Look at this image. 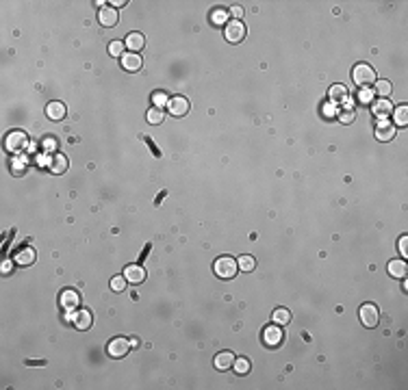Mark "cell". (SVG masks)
<instances>
[{
    "instance_id": "1",
    "label": "cell",
    "mask_w": 408,
    "mask_h": 390,
    "mask_svg": "<svg viewBox=\"0 0 408 390\" xmlns=\"http://www.w3.org/2000/svg\"><path fill=\"white\" fill-rule=\"evenodd\" d=\"M213 269H215V275H217V278L232 280L237 275V271H239V265H237V260L232 256H221V258L215 260Z\"/></svg>"
},
{
    "instance_id": "2",
    "label": "cell",
    "mask_w": 408,
    "mask_h": 390,
    "mask_svg": "<svg viewBox=\"0 0 408 390\" xmlns=\"http://www.w3.org/2000/svg\"><path fill=\"white\" fill-rule=\"evenodd\" d=\"M26 148H28V137L24 130H11L7 135V139H4V150L11 154H20Z\"/></svg>"
},
{
    "instance_id": "3",
    "label": "cell",
    "mask_w": 408,
    "mask_h": 390,
    "mask_svg": "<svg viewBox=\"0 0 408 390\" xmlns=\"http://www.w3.org/2000/svg\"><path fill=\"white\" fill-rule=\"evenodd\" d=\"M352 78H354V82L363 89V87H369V85H374L376 82V72L367 63H358L352 72Z\"/></svg>"
},
{
    "instance_id": "4",
    "label": "cell",
    "mask_w": 408,
    "mask_h": 390,
    "mask_svg": "<svg viewBox=\"0 0 408 390\" xmlns=\"http://www.w3.org/2000/svg\"><path fill=\"white\" fill-rule=\"evenodd\" d=\"M224 37L230 41V44H239V41L245 39V24L241 20H232L226 24L224 28Z\"/></svg>"
},
{
    "instance_id": "5",
    "label": "cell",
    "mask_w": 408,
    "mask_h": 390,
    "mask_svg": "<svg viewBox=\"0 0 408 390\" xmlns=\"http://www.w3.org/2000/svg\"><path fill=\"white\" fill-rule=\"evenodd\" d=\"M358 316H361V323L365 327H376L378 321H380V312L374 304H363L361 310H358Z\"/></svg>"
},
{
    "instance_id": "6",
    "label": "cell",
    "mask_w": 408,
    "mask_h": 390,
    "mask_svg": "<svg viewBox=\"0 0 408 390\" xmlns=\"http://www.w3.org/2000/svg\"><path fill=\"white\" fill-rule=\"evenodd\" d=\"M395 133H398V128H395L393 122H389V119H380L376 126V139L382 141V143H389L395 139Z\"/></svg>"
},
{
    "instance_id": "7",
    "label": "cell",
    "mask_w": 408,
    "mask_h": 390,
    "mask_svg": "<svg viewBox=\"0 0 408 390\" xmlns=\"http://www.w3.org/2000/svg\"><path fill=\"white\" fill-rule=\"evenodd\" d=\"M283 338H285L283 329L276 325V323H272V325H267L265 329H263V343H265L267 347H280Z\"/></svg>"
},
{
    "instance_id": "8",
    "label": "cell",
    "mask_w": 408,
    "mask_h": 390,
    "mask_svg": "<svg viewBox=\"0 0 408 390\" xmlns=\"http://www.w3.org/2000/svg\"><path fill=\"white\" fill-rule=\"evenodd\" d=\"M59 304H61V308L65 312H72V310H76L81 306V295H79V291H74V289H65L61 293V297H59Z\"/></svg>"
},
{
    "instance_id": "9",
    "label": "cell",
    "mask_w": 408,
    "mask_h": 390,
    "mask_svg": "<svg viewBox=\"0 0 408 390\" xmlns=\"http://www.w3.org/2000/svg\"><path fill=\"white\" fill-rule=\"evenodd\" d=\"M130 340H126V338H122V336H117V338H113L111 343H109V347H106V351H109V356L111 358H124L126 353L130 351Z\"/></svg>"
},
{
    "instance_id": "10",
    "label": "cell",
    "mask_w": 408,
    "mask_h": 390,
    "mask_svg": "<svg viewBox=\"0 0 408 390\" xmlns=\"http://www.w3.org/2000/svg\"><path fill=\"white\" fill-rule=\"evenodd\" d=\"M167 109H170V115L174 117H183L189 113V100L183 98V95H174V98L167 102Z\"/></svg>"
},
{
    "instance_id": "11",
    "label": "cell",
    "mask_w": 408,
    "mask_h": 390,
    "mask_svg": "<svg viewBox=\"0 0 408 390\" xmlns=\"http://www.w3.org/2000/svg\"><path fill=\"white\" fill-rule=\"evenodd\" d=\"M35 258H37V254H35L33 247H28V245H24V247H20L13 254V262L17 267H31L35 262Z\"/></svg>"
},
{
    "instance_id": "12",
    "label": "cell",
    "mask_w": 408,
    "mask_h": 390,
    "mask_svg": "<svg viewBox=\"0 0 408 390\" xmlns=\"http://www.w3.org/2000/svg\"><path fill=\"white\" fill-rule=\"evenodd\" d=\"M98 22L102 24V26H106V28L115 26V24L119 22L117 9H115V7H100V11H98Z\"/></svg>"
},
{
    "instance_id": "13",
    "label": "cell",
    "mask_w": 408,
    "mask_h": 390,
    "mask_svg": "<svg viewBox=\"0 0 408 390\" xmlns=\"http://www.w3.org/2000/svg\"><path fill=\"white\" fill-rule=\"evenodd\" d=\"M393 109H395V106L391 104V100H389V98H380L378 102L371 104V113H374L378 119H387L393 113Z\"/></svg>"
},
{
    "instance_id": "14",
    "label": "cell",
    "mask_w": 408,
    "mask_h": 390,
    "mask_svg": "<svg viewBox=\"0 0 408 390\" xmlns=\"http://www.w3.org/2000/svg\"><path fill=\"white\" fill-rule=\"evenodd\" d=\"M68 319H70V321H74V325L79 327V329H89V327H92V323H94L92 312L85 310V308L79 310V312H76V314H72V312H70V316H68Z\"/></svg>"
},
{
    "instance_id": "15",
    "label": "cell",
    "mask_w": 408,
    "mask_h": 390,
    "mask_svg": "<svg viewBox=\"0 0 408 390\" xmlns=\"http://www.w3.org/2000/svg\"><path fill=\"white\" fill-rule=\"evenodd\" d=\"M124 278L128 280L130 284H141V282H146V269L141 265H128L124 271Z\"/></svg>"
},
{
    "instance_id": "16",
    "label": "cell",
    "mask_w": 408,
    "mask_h": 390,
    "mask_svg": "<svg viewBox=\"0 0 408 390\" xmlns=\"http://www.w3.org/2000/svg\"><path fill=\"white\" fill-rule=\"evenodd\" d=\"M328 95H330V104H345L350 100V93H347L345 85H332Z\"/></svg>"
},
{
    "instance_id": "17",
    "label": "cell",
    "mask_w": 408,
    "mask_h": 390,
    "mask_svg": "<svg viewBox=\"0 0 408 390\" xmlns=\"http://www.w3.org/2000/svg\"><path fill=\"white\" fill-rule=\"evenodd\" d=\"M65 113H68V109H65L63 102H48V106H46L48 119H52V122H61V119L65 117Z\"/></svg>"
},
{
    "instance_id": "18",
    "label": "cell",
    "mask_w": 408,
    "mask_h": 390,
    "mask_svg": "<svg viewBox=\"0 0 408 390\" xmlns=\"http://www.w3.org/2000/svg\"><path fill=\"white\" fill-rule=\"evenodd\" d=\"M28 165H31V158L17 154V156H13V160H11V171H13V176H24V173L28 171Z\"/></svg>"
},
{
    "instance_id": "19",
    "label": "cell",
    "mask_w": 408,
    "mask_h": 390,
    "mask_svg": "<svg viewBox=\"0 0 408 390\" xmlns=\"http://www.w3.org/2000/svg\"><path fill=\"white\" fill-rule=\"evenodd\" d=\"M232 364H235V353L232 351H221L215 356V369L217 371H228L232 369Z\"/></svg>"
},
{
    "instance_id": "20",
    "label": "cell",
    "mask_w": 408,
    "mask_h": 390,
    "mask_svg": "<svg viewBox=\"0 0 408 390\" xmlns=\"http://www.w3.org/2000/svg\"><path fill=\"white\" fill-rule=\"evenodd\" d=\"M122 68L126 72H137L141 68V57L137 55V52H124L122 57Z\"/></svg>"
},
{
    "instance_id": "21",
    "label": "cell",
    "mask_w": 408,
    "mask_h": 390,
    "mask_svg": "<svg viewBox=\"0 0 408 390\" xmlns=\"http://www.w3.org/2000/svg\"><path fill=\"white\" fill-rule=\"evenodd\" d=\"M126 48H128L130 52H139L143 46H146V39H143V35L141 33H130L128 37H126Z\"/></svg>"
},
{
    "instance_id": "22",
    "label": "cell",
    "mask_w": 408,
    "mask_h": 390,
    "mask_svg": "<svg viewBox=\"0 0 408 390\" xmlns=\"http://www.w3.org/2000/svg\"><path fill=\"white\" fill-rule=\"evenodd\" d=\"M391 115H393V124L395 126H402V128L408 126V106L406 104H400L398 109H393Z\"/></svg>"
},
{
    "instance_id": "23",
    "label": "cell",
    "mask_w": 408,
    "mask_h": 390,
    "mask_svg": "<svg viewBox=\"0 0 408 390\" xmlns=\"http://www.w3.org/2000/svg\"><path fill=\"white\" fill-rule=\"evenodd\" d=\"M406 271H408V265L404 260H391L389 262V275H391V278H404Z\"/></svg>"
},
{
    "instance_id": "24",
    "label": "cell",
    "mask_w": 408,
    "mask_h": 390,
    "mask_svg": "<svg viewBox=\"0 0 408 390\" xmlns=\"http://www.w3.org/2000/svg\"><path fill=\"white\" fill-rule=\"evenodd\" d=\"M68 158H65L63 154H55L52 156V163H50V171L52 173H65V169H68Z\"/></svg>"
},
{
    "instance_id": "25",
    "label": "cell",
    "mask_w": 408,
    "mask_h": 390,
    "mask_svg": "<svg viewBox=\"0 0 408 390\" xmlns=\"http://www.w3.org/2000/svg\"><path fill=\"white\" fill-rule=\"evenodd\" d=\"M272 319H274L276 325H285V323H289V321H291V312L287 310V308H276Z\"/></svg>"
},
{
    "instance_id": "26",
    "label": "cell",
    "mask_w": 408,
    "mask_h": 390,
    "mask_svg": "<svg viewBox=\"0 0 408 390\" xmlns=\"http://www.w3.org/2000/svg\"><path fill=\"white\" fill-rule=\"evenodd\" d=\"M237 265H239V271H245V273H250V271H254V267H256V260H254V258H252V256H239Z\"/></svg>"
},
{
    "instance_id": "27",
    "label": "cell",
    "mask_w": 408,
    "mask_h": 390,
    "mask_svg": "<svg viewBox=\"0 0 408 390\" xmlns=\"http://www.w3.org/2000/svg\"><path fill=\"white\" fill-rule=\"evenodd\" d=\"M163 119H165V113H163V109H159V106H154V109L148 111V122L152 126L163 124Z\"/></svg>"
},
{
    "instance_id": "28",
    "label": "cell",
    "mask_w": 408,
    "mask_h": 390,
    "mask_svg": "<svg viewBox=\"0 0 408 390\" xmlns=\"http://www.w3.org/2000/svg\"><path fill=\"white\" fill-rule=\"evenodd\" d=\"M237 375H248L250 373V360L248 358H235V364H232Z\"/></svg>"
},
{
    "instance_id": "29",
    "label": "cell",
    "mask_w": 408,
    "mask_h": 390,
    "mask_svg": "<svg viewBox=\"0 0 408 390\" xmlns=\"http://www.w3.org/2000/svg\"><path fill=\"white\" fill-rule=\"evenodd\" d=\"M211 22L215 26H221V24L228 22V11L226 9H213L211 11Z\"/></svg>"
},
{
    "instance_id": "30",
    "label": "cell",
    "mask_w": 408,
    "mask_h": 390,
    "mask_svg": "<svg viewBox=\"0 0 408 390\" xmlns=\"http://www.w3.org/2000/svg\"><path fill=\"white\" fill-rule=\"evenodd\" d=\"M374 85H376L374 93H378L380 98H389V93H391V82L389 80H376Z\"/></svg>"
},
{
    "instance_id": "31",
    "label": "cell",
    "mask_w": 408,
    "mask_h": 390,
    "mask_svg": "<svg viewBox=\"0 0 408 390\" xmlns=\"http://www.w3.org/2000/svg\"><path fill=\"white\" fill-rule=\"evenodd\" d=\"M337 117H339L343 124H352L354 119H356V111L350 109V106H343L341 111H337Z\"/></svg>"
},
{
    "instance_id": "32",
    "label": "cell",
    "mask_w": 408,
    "mask_h": 390,
    "mask_svg": "<svg viewBox=\"0 0 408 390\" xmlns=\"http://www.w3.org/2000/svg\"><path fill=\"white\" fill-rule=\"evenodd\" d=\"M356 100L361 102V104H369V102L374 100V89H369V87H363L361 91L356 93Z\"/></svg>"
},
{
    "instance_id": "33",
    "label": "cell",
    "mask_w": 408,
    "mask_h": 390,
    "mask_svg": "<svg viewBox=\"0 0 408 390\" xmlns=\"http://www.w3.org/2000/svg\"><path fill=\"white\" fill-rule=\"evenodd\" d=\"M126 282H128V280H126L124 275H115V278L111 280V289L115 291V293H122V291L126 289Z\"/></svg>"
},
{
    "instance_id": "34",
    "label": "cell",
    "mask_w": 408,
    "mask_h": 390,
    "mask_svg": "<svg viewBox=\"0 0 408 390\" xmlns=\"http://www.w3.org/2000/svg\"><path fill=\"white\" fill-rule=\"evenodd\" d=\"M124 48H126V44H122V41H111L109 52L113 57H124Z\"/></svg>"
},
{
    "instance_id": "35",
    "label": "cell",
    "mask_w": 408,
    "mask_h": 390,
    "mask_svg": "<svg viewBox=\"0 0 408 390\" xmlns=\"http://www.w3.org/2000/svg\"><path fill=\"white\" fill-rule=\"evenodd\" d=\"M57 139L55 137H44V141H41V148H44V152H55L57 150Z\"/></svg>"
},
{
    "instance_id": "36",
    "label": "cell",
    "mask_w": 408,
    "mask_h": 390,
    "mask_svg": "<svg viewBox=\"0 0 408 390\" xmlns=\"http://www.w3.org/2000/svg\"><path fill=\"white\" fill-rule=\"evenodd\" d=\"M167 102H170V100H167V95H165L163 91L154 93V106H159V109H161V106H163V104H167Z\"/></svg>"
},
{
    "instance_id": "37",
    "label": "cell",
    "mask_w": 408,
    "mask_h": 390,
    "mask_svg": "<svg viewBox=\"0 0 408 390\" xmlns=\"http://www.w3.org/2000/svg\"><path fill=\"white\" fill-rule=\"evenodd\" d=\"M400 254L404 256V258L408 256V236H406V234L400 238Z\"/></svg>"
},
{
    "instance_id": "38",
    "label": "cell",
    "mask_w": 408,
    "mask_h": 390,
    "mask_svg": "<svg viewBox=\"0 0 408 390\" xmlns=\"http://www.w3.org/2000/svg\"><path fill=\"white\" fill-rule=\"evenodd\" d=\"M50 163H52V158L48 154H41V156H37V165H41V167H48L50 169Z\"/></svg>"
},
{
    "instance_id": "39",
    "label": "cell",
    "mask_w": 408,
    "mask_h": 390,
    "mask_svg": "<svg viewBox=\"0 0 408 390\" xmlns=\"http://www.w3.org/2000/svg\"><path fill=\"white\" fill-rule=\"evenodd\" d=\"M230 13L235 15V20H241V17H243V7H239V4H235V7L230 9Z\"/></svg>"
},
{
    "instance_id": "40",
    "label": "cell",
    "mask_w": 408,
    "mask_h": 390,
    "mask_svg": "<svg viewBox=\"0 0 408 390\" xmlns=\"http://www.w3.org/2000/svg\"><path fill=\"white\" fill-rule=\"evenodd\" d=\"M323 115H326V117H334V115H337L334 104H326V106H323Z\"/></svg>"
},
{
    "instance_id": "41",
    "label": "cell",
    "mask_w": 408,
    "mask_h": 390,
    "mask_svg": "<svg viewBox=\"0 0 408 390\" xmlns=\"http://www.w3.org/2000/svg\"><path fill=\"white\" fill-rule=\"evenodd\" d=\"M9 271H11V262H9V260H4V262H2V273L7 275Z\"/></svg>"
}]
</instances>
